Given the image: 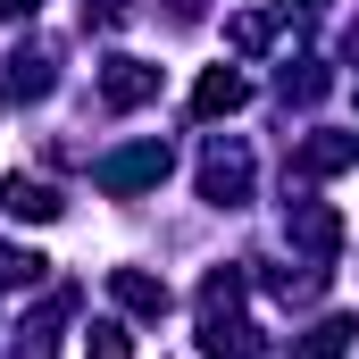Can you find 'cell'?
I'll use <instances>...</instances> for the list:
<instances>
[{
	"instance_id": "cell-1",
	"label": "cell",
	"mask_w": 359,
	"mask_h": 359,
	"mask_svg": "<svg viewBox=\"0 0 359 359\" xmlns=\"http://www.w3.org/2000/svg\"><path fill=\"white\" fill-rule=\"evenodd\" d=\"M100 84H109L117 109H134V100H151V92H159V76H151L142 59H109V76H100Z\"/></svg>"
},
{
	"instance_id": "cell-2",
	"label": "cell",
	"mask_w": 359,
	"mask_h": 359,
	"mask_svg": "<svg viewBox=\"0 0 359 359\" xmlns=\"http://www.w3.org/2000/svg\"><path fill=\"white\" fill-rule=\"evenodd\" d=\"M0 201H8V217H59V192L50 184H25V176L0 184Z\"/></svg>"
},
{
	"instance_id": "cell-3",
	"label": "cell",
	"mask_w": 359,
	"mask_h": 359,
	"mask_svg": "<svg viewBox=\"0 0 359 359\" xmlns=\"http://www.w3.org/2000/svg\"><path fill=\"white\" fill-rule=\"evenodd\" d=\"M217 109H243V76H209L201 84V117H217Z\"/></svg>"
},
{
	"instance_id": "cell-4",
	"label": "cell",
	"mask_w": 359,
	"mask_h": 359,
	"mask_svg": "<svg viewBox=\"0 0 359 359\" xmlns=\"http://www.w3.org/2000/svg\"><path fill=\"white\" fill-rule=\"evenodd\" d=\"M0 17H34V0H0Z\"/></svg>"
}]
</instances>
